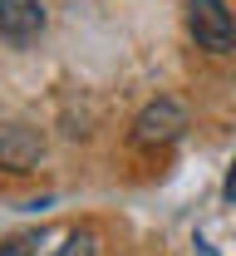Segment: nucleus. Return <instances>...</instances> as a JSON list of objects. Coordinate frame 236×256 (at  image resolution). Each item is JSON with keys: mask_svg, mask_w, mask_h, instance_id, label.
<instances>
[{"mask_svg": "<svg viewBox=\"0 0 236 256\" xmlns=\"http://www.w3.org/2000/svg\"><path fill=\"white\" fill-rule=\"evenodd\" d=\"M44 153V138L25 124H10L0 128V168H10V172H30L34 162Z\"/></svg>", "mask_w": 236, "mask_h": 256, "instance_id": "7ed1b4c3", "label": "nucleus"}, {"mask_svg": "<svg viewBox=\"0 0 236 256\" xmlns=\"http://www.w3.org/2000/svg\"><path fill=\"white\" fill-rule=\"evenodd\" d=\"M227 202H236V162H232V178H227Z\"/></svg>", "mask_w": 236, "mask_h": 256, "instance_id": "0eeeda50", "label": "nucleus"}, {"mask_svg": "<svg viewBox=\"0 0 236 256\" xmlns=\"http://www.w3.org/2000/svg\"><path fill=\"white\" fill-rule=\"evenodd\" d=\"M39 242H49L44 232H25V236H10L5 246H0V256H34V246Z\"/></svg>", "mask_w": 236, "mask_h": 256, "instance_id": "423d86ee", "label": "nucleus"}, {"mask_svg": "<svg viewBox=\"0 0 236 256\" xmlns=\"http://www.w3.org/2000/svg\"><path fill=\"white\" fill-rule=\"evenodd\" d=\"M187 30L212 54H232L236 50V20L227 10V0H187Z\"/></svg>", "mask_w": 236, "mask_h": 256, "instance_id": "f257e3e1", "label": "nucleus"}, {"mask_svg": "<svg viewBox=\"0 0 236 256\" xmlns=\"http://www.w3.org/2000/svg\"><path fill=\"white\" fill-rule=\"evenodd\" d=\"M187 133V108L177 98H153L133 124V143L138 148H158V143H172Z\"/></svg>", "mask_w": 236, "mask_h": 256, "instance_id": "f03ea898", "label": "nucleus"}, {"mask_svg": "<svg viewBox=\"0 0 236 256\" xmlns=\"http://www.w3.org/2000/svg\"><path fill=\"white\" fill-rule=\"evenodd\" d=\"M44 30V5L39 0H0V34L10 44H30Z\"/></svg>", "mask_w": 236, "mask_h": 256, "instance_id": "20e7f679", "label": "nucleus"}, {"mask_svg": "<svg viewBox=\"0 0 236 256\" xmlns=\"http://www.w3.org/2000/svg\"><path fill=\"white\" fill-rule=\"evenodd\" d=\"M39 256H99V242H94V232H64L59 246H49Z\"/></svg>", "mask_w": 236, "mask_h": 256, "instance_id": "39448f33", "label": "nucleus"}]
</instances>
